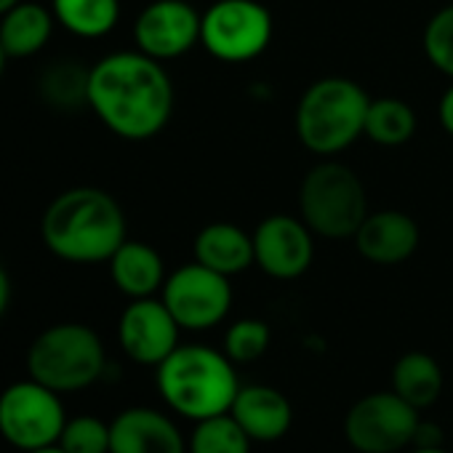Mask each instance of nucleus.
Instances as JSON below:
<instances>
[{"mask_svg":"<svg viewBox=\"0 0 453 453\" xmlns=\"http://www.w3.org/2000/svg\"><path fill=\"white\" fill-rule=\"evenodd\" d=\"M173 83L163 62L136 51H115L88 67V107L120 139L147 142L173 115Z\"/></svg>","mask_w":453,"mask_h":453,"instance_id":"f257e3e1","label":"nucleus"},{"mask_svg":"<svg viewBox=\"0 0 453 453\" xmlns=\"http://www.w3.org/2000/svg\"><path fill=\"white\" fill-rule=\"evenodd\" d=\"M46 249L67 265H102L126 241V213L99 187H73L57 195L43 219Z\"/></svg>","mask_w":453,"mask_h":453,"instance_id":"f03ea898","label":"nucleus"},{"mask_svg":"<svg viewBox=\"0 0 453 453\" xmlns=\"http://www.w3.org/2000/svg\"><path fill=\"white\" fill-rule=\"evenodd\" d=\"M155 381L165 405L192 421L230 413L241 392L235 363L205 344H179L157 365Z\"/></svg>","mask_w":453,"mask_h":453,"instance_id":"7ed1b4c3","label":"nucleus"},{"mask_svg":"<svg viewBox=\"0 0 453 453\" xmlns=\"http://www.w3.org/2000/svg\"><path fill=\"white\" fill-rule=\"evenodd\" d=\"M371 96L349 78H320L304 88L294 112L302 147L318 157H336L365 134Z\"/></svg>","mask_w":453,"mask_h":453,"instance_id":"20e7f679","label":"nucleus"},{"mask_svg":"<svg viewBox=\"0 0 453 453\" xmlns=\"http://www.w3.org/2000/svg\"><path fill=\"white\" fill-rule=\"evenodd\" d=\"M299 216L323 241L355 238L357 226L371 213L365 184L336 157H320L299 184Z\"/></svg>","mask_w":453,"mask_h":453,"instance_id":"39448f33","label":"nucleus"},{"mask_svg":"<svg viewBox=\"0 0 453 453\" xmlns=\"http://www.w3.org/2000/svg\"><path fill=\"white\" fill-rule=\"evenodd\" d=\"M104 368V344L83 323H57L41 331L27 349V376L59 395L96 384Z\"/></svg>","mask_w":453,"mask_h":453,"instance_id":"423d86ee","label":"nucleus"},{"mask_svg":"<svg viewBox=\"0 0 453 453\" xmlns=\"http://www.w3.org/2000/svg\"><path fill=\"white\" fill-rule=\"evenodd\" d=\"M273 30V14L259 0H216L203 12L200 46L224 65H243L270 49Z\"/></svg>","mask_w":453,"mask_h":453,"instance_id":"0eeeda50","label":"nucleus"},{"mask_svg":"<svg viewBox=\"0 0 453 453\" xmlns=\"http://www.w3.org/2000/svg\"><path fill=\"white\" fill-rule=\"evenodd\" d=\"M67 424L59 392L35 379H22L0 392V437L27 453L57 445Z\"/></svg>","mask_w":453,"mask_h":453,"instance_id":"6e6552de","label":"nucleus"},{"mask_svg":"<svg viewBox=\"0 0 453 453\" xmlns=\"http://www.w3.org/2000/svg\"><path fill=\"white\" fill-rule=\"evenodd\" d=\"M160 299L181 331H208L230 315L233 283L226 275L192 262L165 278Z\"/></svg>","mask_w":453,"mask_h":453,"instance_id":"1a4fd4ad","label":"nucleus"},{"mask_svg":"<svg viewBox=\"0 0 453 453\" xmlns=\"http://www.w3.org/2000/svg\"><path fill=\"white\" fill-rule=\"evenodd\" d=\"M418 421V411L400 395L371 392L349 408L344 434L360 453H397L413 442Z\"/></svg>","mask_w":453,"mask_h":453,"instance_id":"9d476101","label":"nucleus"},{"mask_svg":"<svg viewBox=\"0 0 453 453\" xmlns=\"http://www.w3.org/2000/svg\"><path fill=\"white\" fill-rule=\"evenodd\" d=\"M254 265L273 280L302 278L315 259V233L302 216L273 213L257 224Z\"/></svg>","mask_w":453,"mask_h":453,"instance_id":"9b49d317","label":"nucleus"},{"mask_svg":"<svg viewBox=\"0 0 453 453\" xmlns=\"http://www.w3.org/2000/svg\"><path fill=\"white\" fill-rule=\"evenodd\" d=\"M200 19L189 0H152L134 22V43L157 62L179 59L200 46Z\"/></svg>","mask_w":453,"mask_h":453,"instance_id":"f8f14e48","label":"nucleus"},{"mask_svg":"<svg viewBox=\"0 0 453 453\" xmlns=\"http://www.w3.org/2000/svg\"><path fill=\"white\" fill-rule=\"evenodd\" d=\"M179 323L163 299H131L118 320V342L139 365H160L179 347Z\"/></svg>","mask_w":453,"mask_h":453,"instance_id":"ddd939ff","label":"nucleus"},{"mask_svg":"<svg viewBox=\"0 0 453 453\" xmlns=\"http://www.w3.org/2000/svg\"><path fill=\"white\" fill-rule=\"evenodd\" d=\"M418 241H421V233L413 216H408L405 211H395V208L368 213L352 238L355 251L365 262L379 265V267H397L408 262L416 254Z\"/></svg>","mask_w":453,"mask_h":453,"instance_id":"4468645a","label":"nucleus"},{"mask_svg":"<svg viewBox=\"0 0 453 453\" xmlns=\"http://www.w3.org/2000/svg\"><path fill=\"white\" fill-rule=\"evenodd\" d=\"M110 453H187L173 418L155 408H126L110 424Z\"/></svg>","mask_w":453,"mask_h":453,"instance_id":"2eb2a0df","label":"nucleus"},{"mask_svg":"<svg viewBox=\"0 0 453 453\" xmlns=\"http://www.w3.org/2000/svg\"><path fill=\"white\" fill-rule=\"evenodd\" d=\"M230 416L254 442H275L291 429L294 408L280 389L267 384H251L241 387Z\"/></svg>","mask_w":453,"mask_h":453,"instance_id":"dca6fc26","label":"nucleus"},{"mask_svg":"<svg viewBox=\"0 0 453 453\" xmlns=\"http://www.w3.org/2000/svg\"><path fill=\"white\" fill-rule=\"evenodd\" d=\"M192 251L195 262L235 278L254 265V235L233 221H213L195 235Z\"/></svg>","mask_w":453,"mask_h":453,"instance_id":"f3484780","label":"nucleus"},{"mask_svg":"<svg viewBox=\"0 0 453 453\" xmlns=\"http://www.w3.org/2000/svg\"><path fill=\"white\" fill-rule=\"evenodd\" d=\"M110 278L115 288L128 299H147L155 296L165 283V265L163 257L142 243V241H123V246L110 257Z\"/></svg>","mask_w":453,"mask_h":453,"instance_id":"a211bd4d","label":"nucleus"},{"mask_svg":"<svg viewBox=\"0 0 453 453\" xmlns=\"http://www.w3.org/2000/svg\"><path fill=\"white\" fill-rule=\"evenodd\" d=\"M57 17L41 4L22 0L12 12L0 17V43H4L9 59H27L46 49L51 41Z\"/></svg>","mask_w":453,"mask_h":453,"instance_id":"6ab92c4d","label":"nucleus"},{"mask_svg":"<svg viewBox=\"0 0 453 453\" xmlns=\"http://www.w3.org/2000/svg\"><path fill=\"white\" fill-rule=\"evenodd\" d=\"M392 392L416 411H424L442 392V368L426 352H405L392 368Z\"/></svg>","mask_w":453,"mask_h":453,"instance_id":"aec40b11","label":"nucleus"},{"mask_svg":"<svg viewBox=\"0 0 453 453\" xmlns=\"http://www.w3.org/2000/svg\"><path fill=\"white\" fill-rule=\"evenodd\" d=\"M57 22L86 41L110 35L120 22V0H51Z\"/></svg>","mask_w":453,"mask_h":453,"instance_id":"412c9836","label":"nucleus"},{"mask_svg":"<svg viewBox=\"0 0 453 453\" xmlns=\"http://www.w3.org/2000/svg\"><path fill=\"white\" fill-rule=\"evenodd\" d=\"M416 112L408 102L397 96L371 99L365 112V134L379 147H400L413 139L416 134Z\"/></svg>","mask_w":453,"mask_h":453,"instance_id":"4be33fe9","label":"nucleus"},{"mask_svg":"<svg viewBox=\"0 0 453 453\" xmlns=\"http://www.w3.org/2000/svg\"><path fill=\"white\" fill-rule=\"evenodd\" d=\"M251 442L254 440L230 413H219L195 421L187 453H251Z\"/></svg>","mask_w":453,"mask_h":453,"instance_id":"5701e85b","label":"nucleus"},{"mask_svg":"<svg viewBox=\"0 0 453 453\" xmlns=\"http://www.w3.org/2000/svg\"><path fill=\"white\" fill-rule=\"evenodd\" d=\"M270 326L257 318H243L233 323L224 334V355L230 357L235 365H246L259 360L270 349Z\"/></svg>","mask_w":453,"mask_h":453,"instance_id":"b1692460","label":"nucleus"},{"mask_svg":"<svg viewBox=\"0 0 453 453\" xmlns=\"http://www.w3.org/2000/svg\"><path fill=\"white\" fill-rule=\"evenodd\" d=\"M424 54L429 65L453 81V4L434 12L421 35Z\"/></svg>","mask_w":453,"mask_h":453,"instance_id":"393cba45","label":"nucleus"},{"mask_svg":"<svg viewBox=\"0 0 453 453\" xmlns=\"http://www.w3.org/2000/svg\"><path fill=\"white\" fill-rule=\"evenodd\" d=\"M57 445L65 453H110V424L88 413L67 418Z\"/></svg>","mask_w":453,"mask_h":453,"instance_id":"a878e982","label":"nucleus"},{"mask_svg":"<svg viewBox=\"0 0 453 453\" xmlns=\"http://www.w3.org/2000/svg\"><path fill=\"white\" fill-rule=\"evenodd\" d=\"M43 88L57 107L88 104V70H81V65H57L46 75Z\"/></svg>","mask_w":453,"mask_h":453,"instance_id":"bb28decb","label":"nucleus"},{"mask_svg":"<svg viewBox=\"0 0 453 453\" xmlns=\"http://www.w3.org/2000/svg\"><path fill=\"white\" fill-rule=\"evenodd\" d=\"M437 120H440L442 131H445L448 136H453V81H450V86H448V88L442 91V96H440Z\"/></svg>","mask_w":453,"mask_h":453,"instance_id":"cd10ccee","label":"nucleus"},{"mask_svg":"<svg viewBox=\"0 0 453 453\" xmlns=\"http://www.w3.org/2000/svg\"><path fill=\"white\" fill-rule=\"evenodd\" d=\"M440 442H442L440 426H437V424H424V421H418L416 434H413V445H416V448H434V445H440Z\"/></svg>","mask_w":453,"mask_h":453,"instance_id":"c85d7f7f","label":"nucleus"},{"mask_svg":"<svg viewBox=\"0 0 453 453\" xmlns=\"http://www.w3.org/2000/svg\"><path fill=\"white\" fill-rule=\"evenodd\" d=\"M9 302H12V278H9L6 267L0 265V318L6 315V310H9Z\"/></svg>","mask_w":453,"mask_h":453,"instance_id":"c756f323","label":"nucleus"},{"mask_svg":"<svg viewBox=\"0 0 453 453\" xmlns=\"http://www.w3.org/2000/svg\"><path fill=\"white\" fill-rule=\"evenodd\" d=\"M17 4H22V0H0V17H4L6 12H12Z\"/></svg>","mask_w":453,"mask_h":453,"instance_id":"7c9ffc66","label":"nucleus"},{"mask_svg":"<svg viewBox=\"0 0 453 453\" xmlns=\"http://www.w3.org/2000/svg\"><path fill=\"white\" fill-rule=\"evenodd\" d=\"M27 453H65L59 445H46V448H38V450H27Z\"/></svg>","mask_w":453,"mask_h":453,"instance_id":"2f4dec72","label":"nucleus"},{"mask_svg":"<svg viewBox=\"0 0 453 453\" xmlns=\"http://www.w3.org/2000/svg\"><path fill=\"white\" fill-rule=\"evenodd\" d=\"M413 453H448V450H442L440 445H434V448H416Z\"/></svg>","mask_w":453,"mask_h":453,"instance_id":"473e14b6","label":"nucleus"},{"mask_svg":"<svg viewBox=\"0 0 453 453\" xmlns=\"http://www.w3.org/2000/svg\"><path fill=\"white\" fill-rule=\"evenodd\" d=\"M6 59H9V54H6V49H4V43H0V75H4V67H6Z\"/></svg>","mask_w":453,"mask_h":453,"instance_id":"72a5a7b5","label":"nucleus"}]
</instances>
